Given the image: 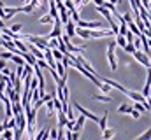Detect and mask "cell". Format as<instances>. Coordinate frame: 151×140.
Here are the masks:
<instances>
[{"instance_id":"obj_2","label":"cell","mask_w":151,"mask_h":140,"mask_svg":"<svg viewBox=\"0 0 151 140\" xmlns=\"http://www.w3.org/2000/svg\"><path fill=\"white\" fill-rule=\"evenodd\" d=\"M77 28H86V30H100L102 28V23L99 21H77Z\"/></svg>"},{"instance_id":"obj_8","label":"cell","mask_w":151,"mask_h":140,"mask_svg":"<svg viewBox=\"0 0 151 140\" xmlns=\"http://www.w3.org/2000/svg\"><path fill=\"white\" fill-rule=\"evenodd\" d=\"M63 35H67L69 39H72V37L76 35V25H74V21H72V19L65 25V34H63Z\"/></svg>"},{"instance_id":"obj_17","label":"cell","mask_w":151,"mask_h":140,"mask_svg":"<svg viewBox=\"0 0 151 140\" xmlns=\"http://www.w3.org/2000/svg\"><path fill=\"white\" fill-rule=\"evenodd\" d=\"M116 46L125 47V46H127V39H125L123 35H116Z\"/></svg>"},{"instance_id":"obj_1","label":"cell","mask_w":151,"mask_h":140,"mask_svg":"<svg viewBox=\"0 0 151 140\" xmlns=\"http://www.w3.org/2000/svg\"><path fill=\"white\" fill-rule=\"evenodd\" d=\"M114 49H116V42H109V46H107V60H109V67H111V70L118 69L116 56H114Z\"/></svg>"},{"instance_id":"obj_24","label":"cell","mask_w":151,"mask_h":140,"mask_svg":"<svg viewBox=\"0 0 151 140\" xmlns=\"http://www.w3.org/2000/svg\"><path fill=\"white\" fill-rule=\"evenodd\" d=\"M0 58H2V60H11V58H12V53L4 51V53H0Z\"/></svg>"},{"instance_id":"obj_25","label":"cell","mask_w":151,"mask_h":140,"mask_svg":"<svg viewBox=\"0 0 151 140\" xmlns=\"http://www.w3.org/2000/svg\"><path fill=\"white\" fill-rule=\"evenodd\" d=\"M127 53H130V54H134V51H135V47H134V44H127L125 47H123Z\"/></svg>"},{"instance_id":"obj_3","label":"cell","mask_w":151,"mask_h":140,"mask_svg":"<svg viewBox=\"0 0 151 140\" xmlns=\"http://www.w3.org/2000/svg\"><path fill=\"white\" fill-rule=\"evenodd\" d=\"M134 58H135L141 65H144L146 69H151V61H150V58H148V54H144L141 49H139V51H134Z\"/></svg>"},{"instance_id":"obj_16","label":"cell","mask_w":151,"mask_h":140,"mask_svg":"<svg viewBox=\"0 0 151 140\" xmlns=\"http://www.w3.org/2000/svg\"><path fill=\"white\" fill-rule=\"evenodd\" d=\"M46 109H47V116L51 117V116H55V104H53V100H49V102H46Z\"/></svg>"},{"instance_id":"obj_14","label":"cell","mask_w":151,"mask_h":140,"mask_svg":"<svg viewBox=\"0 0 151 140\" xmlns=\"http://www.w3.org/2000/svg\"><path fill=\"white\" fill-rule=\"evenodd\" d=\"M91 98H93V100H97V102H107V104H109V102L113 100V98H111L109 95H93Z\"/></svg>"},{"instance_id":"obj_31","label":"cell","mask_w":151,"mask_h":140,"mask_svg":"<svg viewBox=\"0 0 151 140\" xmlns=\"http://www.w3.org/2000/svg\"><path fill=\"white\" fill-rule=\"evenodd\" d=\"M55 2H56V4H63L65 0H55Z\"/></svg>"},{"instance_id":"obj_33","label":"cell","mask_w":151,"mask_h":140,"mask_svg":"<svg viewBox=\"0 0 151 140\" xmlns=\"http://www.w3.org/2000/svg\"><path fill=\"white\" fill-rule=\"evenodd\" d=\"M0 133H4V126L2 124H0Z\"/></svg>"},{"instance_id":"obj_28","label":"cell","mask_w":151,"mask_h":140,"mask_svg":"<svg viewBox=\"0 0 151 140\" xmlns=\"http://www.w3.org/2000/svg\"><path fill=\"white\" fill-rule=\"evenodd\" d=\"M104 2H106V0H93V4H95L97 7H102V5H104Z\"/></svg>"},{"instance_id":"obj_29","label":"cell","mask_w":151,"mask_h":140,"mask_svg":"<svg viewBox=\"0 0 151 140\" xmlns=\"http://www.w3.org/2000/svg\"><path fill=\"white\" fill-rule=\"evenodd\" d=\"M5 67H7V63H5V60H2V58H0V72H2V70L5 69Z\"/></svg>"},{"instance_id":"obj_19","label":"cell","mask_w":151,"mask_h":140,"mask_svg":"<svg viewBox=\"0 0 151 140\" xmlns=\"http://www.w3.org/2000/svg\"><path fill=\"white\" fill-rule=\"evenodd\" d=\"M102 137H104L106 140L113 139V137H114V130H113V128H109V130L106 128V130H104V133H102Z\"/></svg>"},{"instance_id":"obj_5","label":"cell","mask_w":151,"mask_h":140,"mask_svg":"<svg viewBox=\"0 0 151 140\" xmlns=\"http://www.w3.org/2000/svg\"><path fill=\"white\" fill-rule=\"evenodd\" d=\"M74 107L77 109V110H79V114H81V116H84L86 119H91V121H95V123H99V119H100V117H97L95 114H91V112H90L88 109H84V107H81V105L77 104V102H74Z\"/></svg>"},{"instance_id":"obj_15","label":"cell","mask_w":151,"mask_h":140,"mask_svg":"<svg viewBox=\"0 0 151 140\" xmlns=\"http://www.w3.org/2000/svg\"><path fill=\"white\" fill-rule=\"evenodd\" d=\"M107 116H109V114L106 112V114H104V116H102V117L99 119V126H100V130H102V131H104V130L107 128Z\"/></svg>"},{"instance_id":"obj_12","label":"cell","mask_w":151,"mask_h":140,"mask_svg":"<svg viewBox=\"0 0 151 140\" xmlns=\"http://www.w3.org/2000/svg\"><path fill=\"white\" fill-rule=\"evenodd\" d=\"M23 58H25V61H27L30 67H34V65L37 63V58H35L34 54H30V53H25V54H23Z\"/></svg>"},{"instance_id":"obj_26","label":"cell","mask_w":151,"mask_h":140,"mask_svg":"<svg viewBox=\"0 0 151 140\" xmlns=\"http://www.w3.org/2000/svg\"><path fill=\"white\" fill-rule=\"evenodd\" d=\"M32 11H34V7H32L30 4H27V5L23 7V12H27V14H28V12H32Z\"/></svg>"},{"instance_id":"obj_21","label":"cell","mask_w":151,"mask_h":140,"mask_svg":"<svg viewBox=\"0 0 151 140\" xmlns=\"http://www.w3.org/2000/svg\"><path fill=\"white\" fill-rule=\"evenodd\" d=\"M134 110H137V112H148V110H146V107H144L142 104H139V102H135V104H134Z\"/></svg>"},{"instance_id":"obj_4","label":"cell","mask_w":151,"mask_h":140,"mask_svg":"<svg viewBox=\"0 0 151 140\" xmlns=\"http://www.w3.org/2000/svg\"><path fill=\"white\" fill-rule=\"evenodd\" d=\"M63 32H62V21L60 19H55V26H53V30L47 34V40L49 39H58V37H62Z\"/></svg>"},{"instance_id":"obj_23","label":"cell","mask_w":151,"mask_h":140,"mask_svg":"<svg viewBox=\"0 0 151 140\" xmlns=\"http://www.w3.org/2000/svg\"><path fill=\"white\" fill-rule=\"evenodd\" d=\"M21 28H23V26H21V23H16V25H12V26H11V32H12V34H18V32H21Z\"/></svg>"},{"instance_id":"obj_30","label":"cell","mask_w":151,"mask_h":140,"mask_svg":"<svg viewBox=\"0 0 151 140\" xmlns=\"http://www.w3.org/2000/svg\"><path fill=\"white\" fill-rule=\"evenodd\" d=\"M88 2H90V0H81V2H79V7H81V9H83V7H84V5H86V4H88Z\"/></svg>"},{"instance_id":"obj_20","label":"cell","mask_w":151,"mask_h":140,"mask_svg":"<svg viewBox=\"0 0 151 140\" xmlns=\"http://www.w3.org/2000/svg\"><path fill=\"white\" fill-rule=\"evenodd\" d=\"M137 140H151V128L150 130H146L141 137H137Z\"/></svg>"},{"instance_id":"obj_11","label":"cell","mask_w":151,"mask_h":140,"mask_svg":"<svg viewBox=\"0 0 151 140\" xmlns=\"http://www.w3.org/2000/svg\"><path fill=\"white\" fill-rule=\"evenodd\" d=\"M39 23H40V25H51V23H55V19H53L51 14H44V16L39 18Z\"/></svg>"},{"instance_id":"obj_7","label":"cell","mask_w":151,"mask_h":140,"mask_svg":"<svg viewBox=\"0 0 151 140\" xmlns=\"http://www.w3.org/2000/svg\"><path fill=\"white\" fill-rule=\"evenodd\" d=\"M84 121H86V117H84V116H79V117H76L74 128H72V131H74V133H79V131L83 130V126H84Z\"/></svg>"},{"instance_id":"obj_34","label":"cell","mask_w":151,"mask_h":140,"mask_svg":"<svg viewBox=\"0 0 151 140\" xmlns=\"http://www.w3.org/2000/svg\"><path fill=\"white\" fill-rule=\"evenodd\" d=\"M2 96H4V95H0V109H2Z\"/></svg>"},{"instance_id":"obj_32","label":"cell","mask_w":151,"mask_h":140,"mask_svg":"<svg viewBox=\"0 0 151 140\" xmlns=\"http://www.w3.org/2000/svg\"><path fill=\"white\" fill-rule=\"evenodd\" d=\"M107 2H111V4H118V0H107Z\"/></svg>"},{"instance_id":"obj_18","label":"cell","mask_w":151,"mask_h":140,"mask_svg":"<svg viewBox=\"0 0 151 140\" xmlns=\"http://www.w3.org/2000/svg\"><path fill=\"white\" fill-rule=\"evenodd\" d=\"M51 54H53L55 61H62V60H63V54H62L58 49H51Z\"/></svg>"},{"instance_id":"obj_27","label":"cell","mask_w":151,"mask_h":140,"mask_svg":"<svg viewBox=\"0 0 151 140\" xmlns=\"http://www.w3.org/2000/svg\"><path fill=\"white\" fill-rule=\"evenodd\" d=\"M130 116H132L134 119H139V117H141V112H137V110H132V114H130Z\"/></svg>"},{"instance_id":"obj_13","label":"cell","mask_w":151,"mask_h":140,"mask_svg":"<svg viewBox=\"0 0 151 140\" xmlns=\"http://www.w3.org/2000/svg\"><path fill=\"white\" fill-rule=\"evenodd\" d=\"M11 61H14L18 67H25V58H23V56H19V54H12Z\"/></svg>"},{"instance_id":"obj_35","label":"cell","mask_w":151,"mask_h":140,"mask_svg":"<svg viewBox=\"0 0 151 140\" xmlns=\"http://www.w3.org/2000/svg\"><path fill=\"white\" fill-rule=\"evenodd\" d=\"M2 44H4V40H2V37H0V46H2Z\"/></svg>"},{"instance_id":"obj_6","label":"cell","mask_w":151,"mask_h":140,"mask_svg":"<svg viewBox=\"0 0 151 140\" xmlns=\"http://www.w3.org/2000/svg\"><path fill=\"white\" fill-rule=\"evenodd\" d=\"M113 30H90V39H102V37H113Z\"/></svg>"},{"instance_id":"obj_22","label":"cell","mask_w":151,"mask_h":140,"mask_svg":"<svg viewBox=\"0 0 151 140\" xmlns=\"http://www.w3.org/2000/svg\"><path fill=\"white\" fill-rule=\"evenodd\" d=\"M49 140H58V130H49Z\"/></svg>"},{"instance_id":"obj_9","label":"cell","mask_w":151,"mask_h":140,"mask_svg":"<svg viewBox=\"0 0 151 140\" xmlns=\"http://www.w3.org/2000/svg\"><path fill=\"white\" fill-rule=\"evenodd\" d=\"M56 114H58V126H60V128H63V126L67 124V121H69V119H67V116H65V112H63V110H56Z\"/></svg>"},{"instance_id":"obj_10","label":"cell","mask_w":151,"mask_h":140,"mask_svg":"<svg viewBox=\"0 0 151 140\" xmlns=\"http://www.w3.org/2000/svg\"><path fill=\"white\" fill-rule=\"evenodd\" d=\"M132 110H134V107L128 104H121L118 107V114H132Z\"/></svg>"}]
</instances>
